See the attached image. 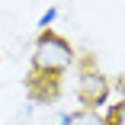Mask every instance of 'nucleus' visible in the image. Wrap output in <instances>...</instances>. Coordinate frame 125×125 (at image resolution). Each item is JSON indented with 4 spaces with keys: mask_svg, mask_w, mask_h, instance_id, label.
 Wrapping results in <instances>:
<instances>
[{
    "mask_svg": "<svg viewBox=\"0 0 125 125\" xmlns=\"http://www.w3.org/2000/svg\"><path fill=\"white\" fill-rule=\"evenodd\" d=\"M109 90H112L109 77L99 74L96 67H90V58H87L80 77H77V99H80V106H83L87 112H96V109L109 99Z\"/></svg>",
    "mask_w": 125,
    "mask_h": 125,
    "instance_id": "2",
    "label": "nucleus"
},
{
    "mask_svg": "<svg viewBox=\"0 0 125 125\" xmlns=\"http://www.w3.org/2000/svg\"><path fill=\"white\" fill-rule=\"evenodd\" d=\"M74 64V45L58 32H39L32 45V77L39 80H58Z\"/></svg>",
    "mask_w": 125,
    "mask_h": 125,
    "instance_id": "1",
    "label": "nucleus"
},
{
    "mask_svg": "<svg viewBox=\"0 0 125 125\" xmlns=\"http://www.w3.org/2000/svg\"><path fill=\"white\" fill-rule=\"evenodd\" d=\"M106 125H125V99H119V103L109 106V112L103 115Z\"/></svg>",
    "mask_w": 125,
    "mask_h": 125,
    "instance_id": "4",
    "label": "nucleus"
},
{
    "mask_svg": "<svg viewBox=\"0 0 125 125\" xmlns=\"http://www.w3.org/2000/svg\"><path fill=\"white\" fill-rule=\"evenodd\" d=\"M55 19H58V10H55V7H48V10L42 13V19H39V26H42V32H48V26H52Z\"/></svg>",
    "mask_w": 125,
    "mask_h": 125,
    "instance_id": "5",
    "label": "nucleus"
},
{
    "mask_svg": "<svg viewBox=\"0 0 125 125\" xmlns=\"http://www.w3.org/2000/svg\"><path fill=\"white\" fill-rule=\"evenodd\" d=\"M67 125H106V122H103V115H99V112H87V109H80V112H71Z\"/></svg>",
    "mask_w": 125,
    "mask_h": 125,
    "instance_id": "3",
    "label": "nucleus"
},
{
    "mask_svg": "<svg viewBox=\"0 0 125 125\" xmlns=\"http://www.w3.org/2000/svg\"><path fill=\"white\" fill-rule=\"evenodd\" d=\"M115 90H119V93H122V99H125V77H119V80H115Z\"/></svg>",
    "mask_w": 125,
    "mask_h": 125,
    "instance_id": "6",
    "label": "nucleus"
}]
</instances>
